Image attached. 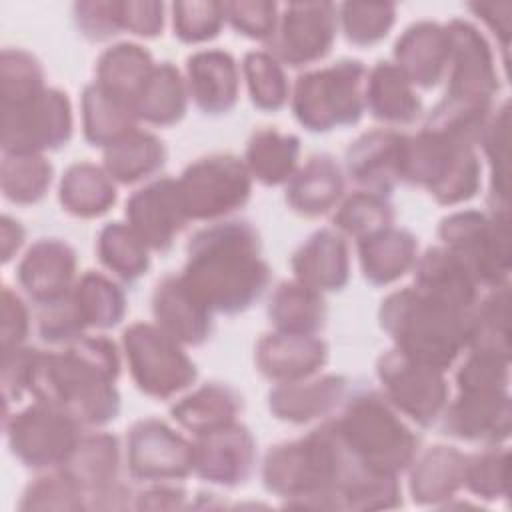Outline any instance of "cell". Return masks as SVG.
Segmentation results:
<instances>
[{"mask_svg": "<svg viewBox=\"0 0 512 512\" xmlns=\"http://www.w3.org/2000/svg\"><path fill=\"white\" fill-rule=\"evenodd\" d=\"M118 374L116 344L106 336H80L60 352L34 350L26 390L80 426H102L120 412Z\"/></svg>", "mask_w": 512, "mask_h": 512, "instance_id": "1", "label": "cell"}, {"mask_svg": "<svg viewBox=\"0 0 512 512\" xmlns=\"http://www.w3.org/2000/svg\"><path fill=\"white\" fill-rule=\"evenodd\" d=\"M260 248V236L250 222L212 224L190 238L180 278L212 312L240 314L260 300L270 282Z\"/></svg>", "mask_w": 512, "mask_h": 512, "instance_id": "2", "label": "cell"}, {"mask_svg": "<svg viewBox=\"0 0 512 512\" xmlns=\"http://www.w3.org/2000/svg\"><path fill=\"white\" fill-rule=\"evenodd\" d=\"M350 452L342 444L334 420L314 428L308 436L268 450L264 458V486L294 508H338V484Z\"/></svg>", "mask_w": 512, "mask_h": 512, "instance_id": "3", "label": "cell"}, {"mask_svg": "<svg viewBox=\"0 0 512 512\" xmlns=\"http://www.w3.org/2000/svg\"><path fill=\"white\" fill-rule=\"evenodd\" d=\"M470 312L452 310L406 286L382 300L378 318L396 350L444 372L468 346Z\"/></svg>", "mask_w": 512, "mask_h": 512, "instance_id": "4", "label": "cell"}, {"mask_svg": "<svg viewBox=\"0 0 512 512\" xmlns=\"http://www.w3.org/2000/svg\"><path fill=\"white\" fill-rule=\"evenodd\" d=\"M334 426L348 452L376 474L396 476L418 454V436L376 390L352 394Z\"/></svg>", "mask_w": 512, "mask_h": 512, "instance_id": "5", "label": "cell"}, {"mask_svg": "<svg viewBox=\"0 0 512 512\" xmlns=\"http://www.w3.org/2000/svg\"><path fill=\"white\" fill-rule=\"evenodd\" d=\"M400 182L424 186L438 204L470 200L480 188V162L472 146L430 130L406 136Z\"/></svg>", "mask_w": 512, "mask_h": 512, "instance_id": "6", "label": "cell"}, {"mask_svg": "<svg viewBox=\"0 0 512 512\" xmlns=\"http://www.w3.org/2000/svg\"><path fill=\"white\" fill-rule=\"evenodd\" d=\"M366 66L360 60H338L298 76L292 96L296 120L312 132L346 128L364 112Z\"/></svg>", "mask_w": 512, "mask_h": 512, "instance_id": "7", "label": "cell"}, {"mask_svg": "<svg viewBox=\"0 0 512 512\" xmlns=\"http://www.w3.org/2000/svg\"><path fill=\"white\" fill-rule=\"evenodd\" d=\"M438 236L478 286L498 288L506 284L510 272L508 212H492L490 216L476 210L454 212L440 222Z\"/></svg>", "mask_w": 512, "mask_h": 512, "instance_id": "8", "label": "cell"}, {"mask_svg": "<svg viewBox=\"0 0 512 512\" xmlns=\"http://www.w3.org/2000/svg\"><path fill=\"white\" fill-rule=\"evenodd\" d=\"M134 384L146 396L166 400L196 380V366L160 326L136 322L122 334Z\"/></svg>", "mask_w": 512, "mask_h": 512, "instance_id": "9", "label": "cell"}, {"mask_svg": "<svg viewBox=\"0 0 512 512\" xmlns=\"http://www.w3.org/2000/svg\"><path fill=\"white\" fill-rule=\"evenodd\" d=\"M190 220H214L242 208L252 192L246 164L232 154H210L188 164L178 178Z\"/></svg>", "mask_w": 512, "mask_h": 512, "instance_id": "10", "label": "cell"}, {"mask_svg": "<svg viewBox=\"0 0 512 512\" xmlns=\"http://www.w3.org/2000/svg\"><path fill=\"white\" fill-rule=\"evenodd\" d=\"M72 108L66 92L44 88L36 96L2 108L4 154H42L68 144Z\"/></svg>", "mask_w": 512, "mask_h": 512, "instance_id": "11", "label": "cell"}, {"mask_svg": "<svg viewBox=\"0 0 512 512\" xmlns=\"http://www.w3.org/2000/svg\"><path fill=\"white\" fill-rule=\"evenodd\" d=\"M4 426L10 452L28 468L62 466L82 438L74 418L42 402L6 416Z\"/></svg>", "mask_w": 512, "mask_h": 512, "instance_id": "12", "label": "cell"}, {"mask_svg": "<svg viewBox=\"0 0 512 512\" xmlns=\"http://www.w3.org/2000/svg\"><path fill=\"white\" fill-rule=\"evenodd\" d=\"M386 400L418 426H432L448 404L442 370L410 360L400 350L384 352L376 362Z\"/></svg>", "mask_w": 512, "mask_h": 512, "instance_id": "13", "label": "cell"}, {"mask_svg": "<svg viewBox=\"0 0 512 512\" xmlns=\"http://www.w3.org/2000/svg\"><path fill=\"white\" fill-rule=\"evenodd\" d=\"M338 8L332 2H290L268 40L270 54L292 68L322 60L334 46Z\"/></svg>", "mask_w": 512, "mask_h": 512, "instance_id": "14", "label": "cell"}, {"mask_svg": "<svg viewBox=\"0 0 512 512\" xmlns=\"http://www.w3.org/2000/svg\"><path fill=\"white\" fill-rule=\"evenodd\" d=\"M446 30L450 36V60L444 96L490 106L500 88L490 44L466 20L454 18L446 24Z\"/></svg>", "mask_w": 512, "mask_h": 512, "instance_id": "15", "label": "cell"}, {"mask_svg": "<svg viewBox=\"0 0 512 512\" xmlns=\"http://www.w3.org/2000/svg\"><path fill=\"white\" fill-rule=\"evenodd\" d=\"M128 470L138 480H180L194 472V444L158 418L138 420L128 432Z\"/></svg>", "mask_w": 512, "mask_h": 512, "instance_id": "16", "label": "cell"}, {"mask_svg": "<svg viewBox=\"0 0 512 512\" xmlns=\"http://www.w3.org/2000/svg\"><path fill=\"white\" fill-rule=\"evenodd\" d=\"M126 218L148 248L156 252L170 250L190 220L180 198L178 180L158 178L136 190L126 202Z\"/></svg>", "mask_w": 512, "mask_h": 512, "instance_id": "17", "label": "cell"}, {"mask_svg": "<svg viewBox=\"0 0 512 512\" xmlns=\"http://www.w3.org/2000/svg\"><path fill=\"white\" fill-rule=\"evenodd\" d=\"M256 464V442L242 424H226L212 432L196 436L194 472L212 484L240 486Z\"/></svg>", "mask_w": 512, "mask_h": 512, "instance_id": "18", "label": "cell"}, {"mask_svg": "<svg viewBox=\"0 0 512 512\" xmlns=\"http://www.w3.org/2000/svg\"><path fill=\"white\" fill-rule=\"evenodd\" d=\"M442 432L468 442L498 444L510 436L508 392H460L442 412Z\"/></svg>", "mask_w": 512, "mask_h": 512, "instance_id": "19", "label": "cell"}, {"mask_svg": "<svg viewBox=\"0 0 512 512\" xmlns=\"http://www.w3.org/2000/svg\"><path fill=\"white\" fill-rule=\"evenodd\" d=\"M404 140V134L382 128L358 136L346 150L350 178L368 192L388 196L400 182Z\"/></svg>", "mask_w": 512, "mask_h": 512, "instance_id": "20", "label": "cell"}, {"mask_svg": "<svg viewBox=\"0 0 512 512\" xmlns=\"http://www.w3.org/2000/svg\"><path fill=\"white\" fill-rule=\"evenodd\" d=\"M256 366L262 376L278 384L316 374L328 360V346L314 334H264L256 344Z\"/></svg>", "mask_w": 512, "mask_h": 512, "instance_id": "21", "label": "cell"}, {"mask_svg": "<svg viewBox=\"0 0 512 512\" xmlns=\"http://www.w3.org/2000/svg\"><path fill=\"white\" fill-rule=\"evenodd\" d=\"M394 66L420 88H434L450 60V36L446 26L430 20L408 26L394 44Z\"/></svg>", "mask_w": 512, "mask_h": 512, "instance_id": "22", "label": "cell"}, {"mask_svg": "<svg viewBox=\"0 0 512 512\" xmlns=\"http://www.w3.org/2000/svg\"><path fill=\"white\" fill-rule=\"evenodd\" d=\"M76 274V252L60 238H40L18 264V282L40 306L64 296Z\"/></svg>", "mask_w": 512, "mask_h": 512, "instance_id": "23", "label": "cell"}, {"mask_svg": "<svg viewBox=\"0 0 512 512\" xmlns=\"http://www.w3.org/2000/svg\"><path fill=\"white\" fill-rule=\"evenodd\" d=\"M158 326L180 344L200 346L212 332L210 308L184 284L180 276H164L152 294Z\"/></svg>", "mask_w": 512, "mask_h": 512, "instance_id": "24", "label": "cell"}, {"mask_svg": "<svg viewBox=\"0 0 512 512\" xmlns=\"http://www.w3.org/2000/svg\"><path fill=\"white\" fill-rule=\"evenodd\" d=\"M414 288L426 298L458 312H470L478 300L476 280L446 248H428L416 258Z\"/></svg>", "mask_w": 512, "mask_h": 512, "instance_id": "25", "label": "cell"}, {"mask_svg": "<svg viewBox=\"0 0 512 512\" xmlns=\"http://www.w3.org/2000/svg\"><path fill=\"white\" fill-rule=\"evenodd\" d=\"M188 92L204 114H226L238 100L240 76L232 54L200 50L186 60Z\"/></svg>", "mask_w": 512, "mask_h": 512, "instance_id": "26", "label": "cell"}, {"mask_svg": "<svg viewBox=\"0 0 512 512\" xmlns=\"http://www.w3.org/2000/svg\"><path fill=\"white\" fill-rule=\"evenodd\" d=\"M290 266L298 282L318 292L342 290L350 278L348 244L330 228L316 230L292 254Z\"/></svg>", "mask_w": 512, "mask_h": 512, "instance_id": "27", "label": "cell"}, {"mask_svg": "<svg viewBox=\"0 0 512 512\" xmlns=\"http://www.w3.org/2000/svg\"><path fill=\"white\" fill-rule=\"evenodd\" d=\"M348 380L340 374L284 382L270 390L268 408L284 422L304 424L330 414L346 396Z\"/></svg>", "mask_w": 512, "mask_h": 512, "instance_id": "28", "label": "cell"}, {"mask_svg": "<svg viewBox=\"0 0 512 512\" xmlns=\"http://www.w3.org/2000/svg\"><path fill=\"white\" fill-rule=\"evenodd\" d=\"M344 192V178L330 154H314L286 182L288 206L308 218L330 212Z\"/></svg>", "mask_w": 512, "mask_h": 512, "instance_id": "29", "label": "cell"}, {"mask_svg": "<svg viewBox=\"0 0 512 512\" xmlns=\"http://www.w3.org/2000/svg\"><path fill=\"white\" fill-rule=\"evenodd\" d=\"M152 54L134 42H120L96 62V84L136 114V102L154 70Z\"/></svg>", "mask_w": 512, "mask_h": 512, "instance_id": "30", "label": "cell"}, {"mask_svg": "<svg viewBox=\"0 0 512 512\" xmlns=\"http://www.w3.org/2000/svg\"><path fill=\"white\" fill-rule=\"evenodd\" d=\"M358 256L364 278L372 286H386L414 268L418 242L412 232L388 226L358 240Z\"/></svg>", "mask_w": 512, "mask_h": 512, "instance_id": "31", "label": "cell"}, {"mask_svg": "<svg viewBox=\"0 0 512 512\" xmlns=\"http://www.w3.org/2000/svg\"><path fill=\"white\" fill-rule=\"evenodd\" d=\"M364 108L380 122L412 124L422 112V102L400 70L380 60L366 72Z\"/></svg>", "mask_w": 512, "mask_h": 512, "instance_id": "32", "label": "cell"}, {"mask_svg": "<svg viewBox=\"0 0 512 512\" xmlns=\"http://www.w3.org/2000/svg\"><path fill=\"white\" fill-rule=\"evenodd\" d=\"M120 464L118 440L112 434H82L62 470L90 496H102L116 486Z\"/></svg>", "mask_w": 512, "mask_h": 512, "instance_id": "33", "label": "cell"}, {"mask_svg": "<svg viewBox=\"0 0 512 512\" xmlns=\"http://www.w3.org/2000/svg\"><path fill=\"white\" fill-rule=\"evenodd\" d=\"M410 492L418 504H438L464 484L466 456L454 446H432L412 460Z\"/></svg>", "mask_w": 512, "mask_h": 512, "instance_id": "34", "label": "cell"}, {"mask_svg": "<svg viewBox=\"0 0 512 512\" xmlns=\"http://www.w3.org/2000/svg\"><path fill=\"white\" fill-rule=\"evenodd\" d=\"M242 410V396L220 382H210L172 404V418L192 434L200 436L236 422Z\"/></svg>", "mask_w": 512, "mask_h": 512, "instance_id": "35", "label": "cell"}, {"mask_svg": "<svg viewBox=\"0 0 512 512\" xmlns=\"http://www.w3.org/2000/svg\"><path fill=\"white\" fill-rule=\"evenodd\" d=\"M116 202L112 176L92 164H72L60 180V204L66 212L78 218H96L106 214Z\"/></svg>", "mask_w": 512, "mask_h": 512, "instance_id": "36", "label": "cell"}, {"mask_svg": "<svg viewBox=\"0 0 512 512\" xmlns=\"http://www.w3.org/2000/svg\"><path fill=\"white\" fill-rule=\"evenodd\" d=\"M300 154V138L284 134L272 126L252 132L246 146V168L250 176L266 186L288 182L294 174Z\"/></svg>", "mask_w": 512, "mask_h": 512, "instance_id": "37", "label": "cell"}, {"mask_svg": "<svg viewBox=\"0 0 512 512\" xmlns=\"http://www.w3.org/2000/svg\"><path fill=\"white\" fill-rule=\"evenodd\" d=\"M268 318L278 332L316 334L326 320V304L318 290L298 282H280L268 302Z\"/></svg>", "mask_w": 512, "mask_h": 512, "instance_id": "38", "label": "cell"}, {"mask_svg": "<svg viewBox=\"0 0 512 512\" xmlns=\"http://www.w3.org/2000/svg\"><path fill=\"white\" fill-rule=\"evenodd\" d=\"M166 162V148L150 132L134 130L104 148V170L120 184H134L156 174Z\"/></svg>", "mask_w": 512, "mask_h": 512, "instance_id": "39", "label": "cell"}, {"mask_svg": "<svg viewBox=\"0 0 512 512\" xmlns=\"http://www.w3.org/2000/svg\"><path fill=\"white\" fill-rule=\"evenodd\" d=\"M188 94L186 84L172 62L154 66L138 102L136 116L154 126H172L186 114Z\"/></svg>", "mask_w": 512, "mask_h": 512, "instance_id": "40", "label": "cell"}, {"mask_svg": "<svg viewBox=\"0 0 512 512\" xmlns=\"http://www.w3.org/2000/svg\"><path fill=\"white\" fill-rule=\"evenodd\" d=\"M82 120L84 138L90 146L108 148L134 132L138 116L128 106L108 96L96 82L82 92Z\"/></svg>", "mask_w": 512, "mask_h": 512, "instance_id": "41", "label": "cell"}, {"mask_svg": "<svg viewBox=\"0 0 512 512\" xmlns=\"http://www.w3.org/2000/svg\"><path fill=\"white\" fill-rule=\"evenodd\" d=\"M510 290L508 284L494 288V292L484 298L470 312V332L468 346L470 352L490 354L510 362Z\"/></svg>", "mask_w": 512, "mask_h": 512, "instance_id": "42", "label": "cell"}, {"mask_svg": "<svg viewBox=\"0 0 512 512\" xmlns=\"http://www.w3.org/2000/svg\"><path fill=\"white\" fill-rule=\"evenodd\" d=\"M96 252L100 262L128 284L136 282L150 268L148 246L130 224H106L98 234Z\"/></svg>", "mask_w": 512, "mask_h": 512, "instance_id": "43", "label": "cell"}, {"mask_svg": "<svg viewBox=\"0 0 512 512\" xmlns=\"http://www.w3.org/2000/svg\"><path fill=\"white\" fill-rule=\"evenodd\" d=\"M72 292L86 326L106 330L120 324L126 314L124 290L100 272L88 270L82 274Z\"/></svg>", "mask_w": 512, "mask_h": 512, "instance_id": "44", "label": "cell"}, {"mask_svg": "<svg viewBox=\"0 0 512 512\" xmlns=\"http://www.w3.org/2000/svg\"><path fill=\"white\" fill-rule=\"evenodd\" d=\"M52 182V164L42 154H4L0 186L6 200L14 204L40 202Z\"/></svg>", "mask_w": 512, "mask_h": 512, "instance_id": "45", "label": "cell"}, {"mask_svg": "<svg viewBox=\"0 0 512 512\" xmlns=\"http://www.w3.org/2000/svg\"><path fill=\"white\" fill-rule=\"evenodd\" d=\"M332 220L338 230L362 240L392 226L394 208L382 194L356 190L342 202Z\"/></svg>", "mask_w": 512, "mask_h": 512, "instance_id": "46", "label": "cell"}, {"mask_svg": "<svg viewBox=\"0 0 512 512\" xmlns=\"http://www.w3.org/2000/svg\"><path fill=\"white\" fill-rule=\"evenodd\" d=\"M242 70L246 76L250 100L258 110L276 112L288 100V80L280 62L264 50H254L244 56Z\"/></svg>", "mask_w": 512, "mask_h": 512, "instance_id": "47", "label": "cell"}, {"mask_svg": "<svg viewBox=\"0 0 512 512\" xmlns=\"http://www.w3.org/2000/svg\"><path fill=\"white\" fill-rule=\"evenodd\" d=\"M44 90V70L36 56L22 48H4L0 56L2 108L16 106Z\"/></svg>", "mask_w": 512, "mask_h": 512, "instance_id": "48", "label": "cell"}, {"mask_svg": "<svg viewBox=\"0 0 512 512\" xmlns=\"http://www.w3.org/2000/svg\"><path fill=\"white\" fill-rule=\"evenodd\" d=\"M338 18L346 40L354 46H372L388 36L396 20V4L392 2H346L340 6Z\"/></svg>", "mask_w": 512, "mask_h": 512, "instance_id": "49", "label": "cell"}, {"mask_svg": "<svg viewBox=\"0 0 512 512\" xmlns=\"http://www.w3.org/2000/svg\"><path fill=\"white\" fill-rule=\"evenodd\" d=\"M508 118V104H502L498 114L488 118L478 140L492 166V212H508Z\"/></svg>", "mask_w": 512, "mask_h": 512, "instance_id": "50", "label": "cell"}, {"mask_svg": "<svg viewBox=\"0 0 512 512\" xmlns=\"http://www.w3.org/2000/svg\"><path fill=\"white\" fill-rule=\"evenodd\" d=\"M508 466V450L492 444L482 452L466 456L464 484L482 498H502L508 494Z\"/></svg>", "mask_w": 512, "mask_h": 512, "instance_id": "51", "label": "cell"}, {"mask_svg": "<svg viewBox=\"0 0 512 512\" xmlns=\"http://www.w3.org/2000/svg\"><path fill=\"white\" fill-rule=\"evenodd\" d=\"M224 2H174L172 26L174 36L188 44L212 40L224 24Z\"/></svg>", "mask_w": 512, "mask_h": 512, "instance_id": "52", "label": "cell"}, {"mask_svg": "<svg viewBox=\"0 0 512 512\" xmlns=\"http://www.w3.org/2000/svg\"><path fill=\"white\" fill-rule=\"evenodd\" d=\"M84 328L86 322L72 288L64 296L38 306V334L48 344H70L84 336Z\"/></svg>", "mask_w": 512, "mask_h": 512, "instance_id": "53", "label": "cell"}, {"mask_svg": "<svg viewBox=\"0 0 512 512\" xmlns=\"http://www.w3.org/2000/svg\"><path fill=\"white\" fill-rule=\"evenodd\" d=\"M82 496H86V492L62 470L36 478V482L26 488L18 506L22 510H78L84 508Z\"/></svg>", "mask_w": 512, "mask_h": 512, "instance_id": "54", "label": "cell"}, {"mask_svg": "<svg viewBox=\"0 0 512 512\" xmlns=\"http://www.w3.org/2000/svg\"><path fill=\"white\" fill-rule=\"evenodd\" d=\"M508 360L470 352L460 370L456 384L460 392H508Z\"/></svg>", "mask_w": 512, "mask_h": 512, "instance_id": "55", "label": "cell"}, {"mask_svg": "<svg viewBox=\"0 0 512 512\" xmlns=\"http://www.w3.org/2000/svg\"><path fill=\"white\" fill-rule=\"evenodd\" d=\"M224 16L230 26L252 40H270L278 24V4L266 0L224 2Z\"/></svg>", "mask_w": 512, "mask_h": 512, "instance_id": "56", "label": "cell"}, {"mask_svg": "<svg viewBox=\"0 0 512 512\" xmlns=\"http://www.w3.org/2000/svg\"><path fill=\"white\" fill-rule=\"evenodd\" d=\"M74 20L78 30L90 40H108L124 30L122 2H76Z\"/></svg>", "mask_w": 512, "mask_h": 512, "instance_id": "57", "label": "cell"}, {"mask_svg": "<svg viewBox=\"0 0 512 512\" xmlns=\"http://www.w3.org/2000/svg\"><path fill=\"white\" fill-rule=\"evenodd\" d=\"M30 330L28 308L8 286L2 288V352L20 348Z\"/></svg>", "mask_w": 512, "mask_h": 512, "instance_id": "58", "label": "cell"}, {"mask_svg": "<svg viewBox=\"0 0 512 512\" xmlns=\"http://www.w3.org/2000/svg\"><path fill=\"white\" fill-rule=\"evenodd\" d=\"M122 24L124 30L136 36L154 38L164 28V4L136 0L122 2Z\"/></svg>", "mask_w": 512, "mask_h": 512, "instance_id": "59", "label": "cell"}, {"mask_svg": "<svg viewBox=\"0 0 512 512\" xmlns=\"http://www.w3.org/2000/svg\"><path fill=\"white\" fill-rule=\"evenodd\" d=\"M468 8L486 22V26L500 38L502 48L508 50V40H510V14H512V4L510 2H474L468 4Z\"/></svg>", "mask_w": 512, "mask_h": 512, "instance_id": "60", "label": "cell"}, {"mask_svg": "<svg viewBox=\"0 0 512 512\" xmlns=\"http://www.w3.org/2000/svg\"><path fill=\"white\" fill-rule=\"evenodd\" d=\"M186 492L182 488L154 486L138 494L136 508H182Z\"/></svg>", "mask_w": 512, "mask_h": 512, "instance_id": "61", "label": "cell"}, {"mask_svg": "<svg viewBox=\"0 0 512 512\" xmlns=\"http://www.w3.org/2000/svg\"><path fill=\"white\" fill-rule=\"evenodd\" d=\"M24 242V228L10 216L2 218V262H10Z\"/></svg>", "mask_w": 512, "mask_h": 512, "instance_id": "62", "label": "cell"}]
</instances>
